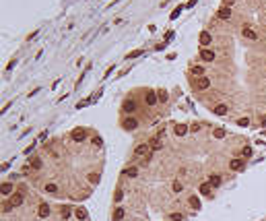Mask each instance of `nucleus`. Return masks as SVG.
Returning a JSON list of instances; mask_svg holds the SVG:
<instances>
[{"label":"nucleus","mask_w":266,"mask_h":221,"mask_svg":"<svg viewBox=\"0 0 266 221\" xmlns=\"http://www.w3.org/2000/svg\"><path fill=\"white\" fill-rule=\"evenodd\" d=\"M157 95H159V101H167V99H169V93H167L165 89H161Z\"/></svg>","instance_id":"c85d7f7f"},{"label":"nucleus","mask_w":266,"mask_h":221,"mask_svg":"<svg viewBox=\"0 0 266 221\" xmlns=\"http://www.w3.org/2000/svg\"><path fill=\"white\" fill-rule=\"evenodd\" d=\"M194 4H196V0H190V2H188V4H184V8H192V6H194Z\"/></svg>","instance_id":"c03bdc74"},{"label":"nucleus","mask_w":266,"mask_h":221,"mask_svg":"<svg viewBox=\"0 0 266 221\" xmlns=\"http://www.w3.org/2000/svg\"><path fill=\"white\" fill-rule=\"evenodd\" d=\"M0 192H2V196H11V194H15V192H12V184H11V182H2V184H0Z\"/></svg>","instance_id":"39448f33"},{"label":"nucleus","mask_w":266,"mask_h":221,"mask_svg":"<svg viewBox=\"0 0 266 221\" xmlns=\"http://www.w3.org/2000/svg\"><path fill=\"white\" fill-rule=\"evenodd\" d=\"M215 114H217V116H225V114H227V105L219 104L217 107H215Z\"/></svg>","instance_id":"aec40b11"},{"label":"nucleus","mask_w":266,"mask_h":221,"mask_svg":"<svg viewBox=\"0 0 266 221\" xmlns=\"http://www.w3.org/2000/svg\"><path fill=\"white\" fill-rule=\"evenodd\" d=\"M122 110H124L126 114H132V112L136 110V101H132V99H126V101L122 104Z\"/></svg>","instance_id":"6e6552de"},{"label":"nucleus","mask_w":266,"mask_h":221,"mask_svg":"<svg viewBox=\"0 0 266 221\" xmlns=\"http://www.w3.org/2000/svg\"><path fill=\"white\" fill-rule=\"evenodd\" d=\"M198 41L202 44V48H204V46H208V44L212 41V37H210V33H208V31H202V33H200V37H198Z\"/></svg>","instance_id":"ddd939ff"},{"label":"nucleus","mask_w":266,"mask_h":221,"mask_svg":"<svg viewBox=\"0 0 266 221\" xmlns=\"http://www.w3.org/2000/svg\"><path fill=\"white\" fill-rule=\"evenodd\" d=\"M242 155H243V157H252V147H243Z\"/></svg>","instance_id":"f704fd0d"},{"label":"nucleus","mask_w":266,"mask_h":221,"mask_svg":"<svg viewBox=\"0 0 266 221\" xmlns=\"http://www.w3.org/2000/svg\"><path fill=\"white\" fill-rule=\"evenodd\" d=\"M182 219H184L182 213H174V215H171V221H182Z\"/></svg>","instance_id":"4c0bfd02"},{"label":"nucleus","mask_w":266,"mask_h":221,"mask_svg":"<svg viewBox=\"0 0 266 221\" xmlns=\"http://www.w3.org/2000/svg\"><path fill=\"white\" fill-rule=\"evenodd\" d=\"M35 149V143H31V145H29V147H27V149H25V155H27V153H31Z\"/></svg>","instance_id":"37998d69"},{"label":"nucleus","mask_w":266,"mask_h":221,"mask_svg":"<svg viewBox=\"0 0 266 221\" xmlns=\"http://www.w3.org/2000/svg\"><path fill=\"white\" fill-rule=\"evenodd\" d=\"M243 37H245V39H258L256 31H254V29H250V27H245V29H243Z\"/></svg>","instance_id":"f3484780"},{"label":"nucleus","mask_w":266,"mask_h":221,"mask_svg":"<svg viewBox=\"0 0 266 221\" xmlns=\"http://www.w3.org/2000/svg\"><path fill=\"white\" fill-rule=\"evenodd\" d=\"M204 72H206V70L202 68V66H194V68H192V74H194V77H204Z\"/></svg>","instance_id":"b1692460"},{"label":"nucleus","mask_w":266,"mask_h":221,"mask_svg":"<svg viewBox=\"0 0 266 221\" xmlns=\"http://www.w3.org/2000/svg\"><path fill=\"white\" fill-rule=\"evenodd\" d=\"M229 167H231L233 172H237V170H242V167H243V161H242V159H231V161H229Z\"/></svg>","instance_id":"dca6fc26"},{"label":"nucleus","mask_w":266,"mask_h":221,"mask_svg":"<svg viewBox=\"0 0 266 221\" xmlns=\"http://www.w3.org/2000/svg\"><path fill=\"white\" fill-rule=\"evenodd\" d=\"M70 139L74 140V143H83V140L87 139V130H85V128H74V130L70 132Z\"/></svg>","instance_id":"f257e3e1"},{"label":"nucleus","mask_w":266,"mask_h":221,"mask_svg":"<svg viewBox=\"0 0 266 221\" xmlns=\"http://www.w3.org/2000/svg\"><path fill=\"white\" fill-rule=\"evenodd\" d=\"M31 167H33V170H39V167H41V159H39V155H35V157H31Z\"/></svg>","instance_id":"412c9836"},{"label":"nucleus","mask_w":266,"mask_h":221,"mask_svg":"<svg viewBox=\"0 0 266 221\" xmlns=\"http://www.w3.org/2000/svg\"><path fill=\"white\" fill-rule=\"evenodd\" d=\"M198 192H200L202 196H210V194H212V186H210V182H202V184L198 186Z\"/></svg>","instance_id":"7ed1b4c3"},{"label":"nucleus","mask_w":266,"mask_h":221,"mask_svg":"<svg viewBox=\"0 0 266 221\" xmlns=\"http://www.w3.org/2000/svg\"><path fill=\"white\" fill-rule=\"evenodd\" d=\"M31 170H33V167H31V163H25L23 167H21V172H23V174H29Z\"/></svg>","instance_id":"e433bc0d"},{"label":"nucleus","mask_w":266,"mask_h":221,"mask_svg":"<svg viewBox=\"0 0 266 221\" xmlns=\"http://www.w3.org/2000/svg\"><path fill=\"white\" fill-rule=\"evenodd\" d=\"M208 182H210V186H212V188H219L221 186V176L212 174L210 178H208Z\"/></svg>","instance_id":"a211bd4d"},{"label":"nucleus","mask_w":266,"mask_h":221,"mask_svg":"<svg viewBox=\"0 0 266 221\" xmlns=\"http://www.w3.org/2000/svg\"><path fill=\"white\" fill-rule=\"evenodd\" d=\"M223 137H225V130H223V128H217V130H215V139H223Z\"/></svg>","instance_id":"72a5a7b5"},{"label":"nucleus","mask_w":266,"mask_h":221,"mask_svg":"<svg viewBox=\"0 0 266 221\" xmlns=\"http://www.w3.org/2000/svg\"><path fill=\"white\" fill-rule=\"evenodd\" d=\"M122 126L126 128V130H134V128L138 126V120H136V118H126V120H124V122H122Z\"/></svg>","instance_id":"20e7f679"},{"label":"nucleus","mask_w":266,"mask_h":221,"mask_svg":"<svg viewBox=\"0 0 266 221\" xmlns=\"http://www.w3.org/2000/svg\"><path fill=\"white\" fill-rule=\"evenodd\" d=\"M149 145H151V149H155V151H157V149H161V140H159V139H153Z\"/></svg>","instance_id":"cd10ccee"},{"label":"nucleus","mask_w":266,"mask_h":221,"mask_svg":"<svg viewBox=\"0 0 266 221\" xmlns=\"http://www.w3.org/2000/svg\"><path fill=\"white\" fill-rule=\"evenodd\" d=\"M198 56H200V60H204V62H212V60H215V54H212L210 50H204V48L200 50Z\"/></svg>","instance_id":"423d86ee"},{"label":"nucleus","mask_w":266,"mask_h":221,"mask_svg":"<svg viewBox=\"0 0 266 221\" xmlns=\"http://www.w3.org/2000/svg\"><path fill=\"white\" fill-rule=\"evenodd\" d=\"M99 178H101V176L97 174V172H93V174H89V182H91V184H99Z\"/></svg>","instance_id":"a878e982"},{"label":"nucleus","mask_w":266,"mask_h":221,"mask_svg":"<svg viewBox=\"0 0 266 221\" xmlns=\"http://www.w3.org/2000/svg\"><path fill=\"white\" fill-rule=\"evenodd\" d=\"M68 217H70V207L64 205V207H62V219H68Z\"/></svg>","instance_id":"c756f323"},{"label":"nucleus","mask_w":266,"mask_h":221,"mask_svg":"<svg viewBox=\"0 0 266 221\" xmlns=\"http://www.w3.org/2000/svg\"><path fill=\"white\" fill-rule=\"evenodd\" d=\"M171 188H174V192H182V190H184V184H182L180 180H174V184H171Z\"/></svg>","instance_id":"393cba45"},{"label":"nucleus","mask_w":266,"mask_h":221,"mask_svg":"<svg viewBox=\"0 0 266 221\" xmlns=\"http://www.w3.org/2000/svg\"><path fill=\"white\" fill-rule=\"evenodd\" d=\"M174 132L177 134V137H184V134H188V124H175Z\"/></svg>","instance_id":"4468645a"},{"label":"nucleus","mask_w":266,"mask_h":221,"mask_svg":"<svg viewBox=\"0 0 266 221\" xmlns=\"http://www.w3.org/2000/svg\"><path fill=\"white\" fill-rule=\"evenodd\" d=\"M74 215H76V219H79V221H85L87 217H89V213H87L85 207H76V209H74Z\"/></svg>","instance_id":"9b49d317"},{"label":"nucleus","mask_w":266,"mask_h":221,"mask_svg":"<svg viewBox=\"0 0 266 221\" xmlns=\"http://www.w3.org/2000/svg\"><path fill=\"white\" fill-rule=\"evenodd\" d=\"M144 99H147V104H149V105H157V101H159V95H155V91H149Z\"/></svg>","instance_id":"2eb2a0df"},{"label":"nucleus","mask_w":266,"mask_h":221,"mask_svg":"<svg viewBox=\"0 0 266 221\" xmlns=\"http://www.w3.org/2000/svg\"><path fill=\"white\" fill-rule=\"evenodd\" d=\"M23 198H25L23 192H15V194H11V205L12 207H19V205L23 203Z\"/></svg>","instance_id":"0eeeda50"},{"label":"nucleus","mask_w":266,"mask_h":221,"mask_svg":"<svg viewBox=\"0 0 266 221\" xmlns=\"http://www.w3.org/2000/svg\"><path fill=\"white\" fill-rule=\"evenodd\" d=\"M93 145H95V147H101V145H103V140L99 139V137H93Z\"/></svg>","instance_id":"58836bf2"},{"label":"nucleus","mask_w":266,"mask_h":221,"mask_svg":"<svg viewBox=\"0 0 266 221\" xmlns=\"http://www.w3.org/2000/svg\"><path fill=\"white\" fill-rule=\"evenodd\" d=\"M11 209H12L11 200H6V203H4V205H2V213H11Z\"/></svg>","instance_id":"2f4dec72"},{"label":"nucleus","mask_w":266,"mask_h":221,"mask_svg":"<svg viewBox=\"0 0 266 221\" xmlns=\"http://www.w3.org/2000/svg\"><path fill=\"white\" fill-rule=\"evenodd\" d=\"M138 56H142V50H134V52H130L126 58H138Z\"/></svg>","instance_id":"7c9ffc66"},{"label":"nucleus","mask_w":266,"mask_h":221,"mask_svg":"<svg viewBox=\"0 0 266 221\" xmlns=\"http://www.w3.org/2000/svg\"><path fill=\"white\" fill-rule=\"evenodd\" d=\"M223 4H225V6H231V4H233V0H223Z\"/></svg>","instance_id":"a18cd8bd"},{"label":"nucleus","mask_w":266,"mask_h":221,"mask_svg":"<svg viewBox=\"0 0 266 221\" xmlns=\"http://www.w3.org/2000/svg\"><path fill=\"white\" fill-rule=\"evenodd\" d=\"M44 190H46L47 194H54V192L58 190V184H54V182H47L46 186H44Z\"/></svg>","instance_id":"6ab92c4d"},{"label":"nucleus","mask_w":266,"mask_h":221,"mask_svg":"<svg viewBox=\"0 0 266 221\" xmlns=\"http://www.w3.org/2000/svg\"><path fill=\"white\" fill-rule=\"evenodd\" d=\"M237 124H239V126H248V124H250V120H248V118H242Z\"/></svg>","instance_id":"a19ab883"},{"label":"nucleus","mask_w":266,"mask_h":221,"mask_svg":"<svg viewBox=\"0 0 266 221\" xmlns=\"http://www.w3.org/2000/svg\"><path fill=\"white\" fill-rule=\"evenodd\" d=\"M89 104V99H83V101H79V104H76V107H79V110H81V107H85V105Z\"/></svg>","instance_id":"79ce46f5"},{"label":"nucleus","mask_w":266,"mask_h":221,"mask_svg":"<svg viewBox=\"0 0 266 221\" xmlns=\"http://www.w3.org/2000/svg\"><path fill=\"white\" fill-rule=\"evenodd\" d=\"M194 85H196V89H204V91H206L208 87H210V81H208L206 77H198V81L194 83Z\"/></svg>","instance_id":"9d476101"},{"label":"nucleus","mask_w":266,"mask_h":221,"mask_svg":"<svg viewBox=\"0 0 266 221\" xmlns=\"http://www.w3.org/2000/svg\"><path fill=\"white\" fill-rule=\"evenodd\" d=\"M200 128H202V124H200V122H194V124L190 126V130H192V132H198Z\"/></svg>","instance_id":"c9c22d12"},{"label":"nucleus","mask_w":266,"mask_h":221,"mask_svg":"<svg viewBox=\"0 0 266 221\" xmlns=\"http://www.w3.org/2000/svg\"><path fill=\"white\" fill-rule=\"evenodd\" d=\"M50 205H47V203H41V205H39V209H37V215H39V217H41V219H46L47 215H50Z\"/></svg>","instance_id":"1a4fd4ad"},{"label":"nucleus","mask_w":266,"mask_h":221,"mask_svg":"<svg viewBox=\"0 0 266 221\" xmlns=\"http://www.w3.org/2000/svg\"><path fill=\"white\" fill-rule=\"evenodd\" d=\"M217 17H219V19H223V21H227V19L231 17V8H229V6H223V8H219Z\"/></svg>","instance_id":"f8f14e48"},{"label":"nucleus","mask_w":266,"mask_h":221,"mask_svg":"<svg viewBox=\"0 0 266 221\" xmlns=\"http://www.w3.org/2000/svg\"><path fill=\"white\" fill-rule=\"evenodd\" d=\"M190 207H192V209H200V200H198V196H190Z\"/></svg>","instance_id":"bb28decb"},{"label":"nucleus","mask_w":266,"mask_h":221,"mask_svg":"<svg viewBox=\"0 0 266 221\" xmlns=\"http://www.w3.org/2000/svg\"><path fill=\"white\" fill-rule=\"evenodd\" d=\"M149 151H151V145L142 143V145H138V147L134 149V155H136V157H142V155L147 157V155H149Z\"/></svg>","instance_id":"f03ea898"},{"label":"nucleus","mask_w":266,"mask_h":221,"mask_svg":"<svg viewBox=\"0 0 266 221\" xmlns=\"http://www.w3.org/2000/svg\"><path fill=\"white\" fill-rule=\"evenodd\" d=\"M122 219H124V209L118 207V209L114 211V221H122Z\"/></svg>","instance_id":"4be33fe9"},{"label":"nucleus","mask_w":266,"mask_h":221,"mask_svg":"<svg viewBox=\"0 0 266 221\" xmlns=\"http://www.w3.org/2000/svg\"><path fill=\"white\" fill-rule=\"evenodd\" d=\"M182 8H184V6H180V8H175V11L171 12V19H177V17H180V12H182Z\"/></svg>","instance_id":"ea45409f"},{"label":"nucleus","mask_w":266,"mask_h":221,"mask_svg":"<svg viewBox=\"0 0 266 221\" xmlns=\"http://www.w3.org/2000/svg\"><path fill=\"white\" fill-rule=\"evenodd\" d=\"M124 174H126L128 178H136V176H138V167H128V170H124Z\"/></svg>","instance_id":"5701e85b"},{"label":"nucleus","mask_w":266,"mask_h":221,"mask_svg":"<svg viewBox=\"0 0 266 221\" xmlns=\"http://www.w3.org/2000/svg\"><path fill=\"white\" fill-rule=\"evenodd\" d=\"M122 196H124V192H122V188H120V190H116V194H114V200H116V203H120V200H122Z\"/></svg>","instance_id":"473e14b6"}]
</instances>
